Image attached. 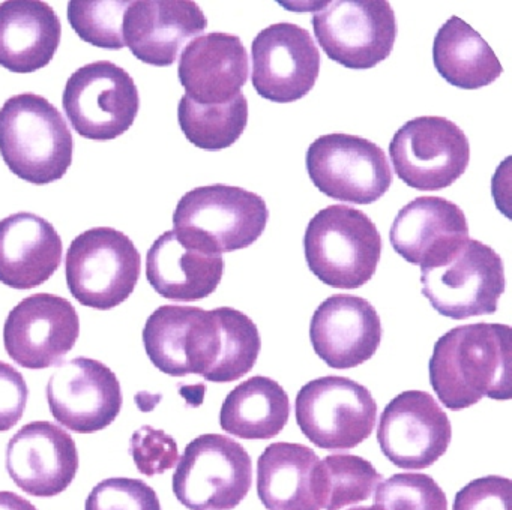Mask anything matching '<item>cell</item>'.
<instances>
[{
    "label": "cell",
    "instance_id": "d4e9b609",
    "mask_svg": "<svg viewBox=\"0 0 512 510\" xmlns=\"http://www.w3.org/2000/svg\"><path fill=\"white\" fill-rule=\"evenodd\" d=\"M62 24L46 2L0 3V66L31 74L52 62L61 44Z\"/></svg>",
    "mask_w": 512,
    "mask_h": 510
},
{
    "label": "cell",
    "instance_id": "f546056e",
    "mask_svg": "<svg viewBox=\"0 0 512 510\" xmlns=\"http://www.w3.org/2000/svg\"><path fill=\"white\" fill-rule=\"evenodd\" d=\"M383 476L365 458L356 455L326 456L319 464L322 509L341 510L368 500Z\"/></svg>",
    "mask_w": 512,
    "mask_h": 510
},
{
    "label": "cell",
    "instance_id": "9a60e30c",
    "mask_svg": "<svg viewBox=\"0 0 512 510\" xmlns=\"http://www.w3.org/2000/svg\"><path fill=\"white\" fill-rule=\"evenodd\" d=\"M79 335L80 318L73 303L56 294L38 293L11 309L4 345L17 365L46 369L73 350Z\"/></svg>",
    "mask_w": 512,
    "mask_h": 510
},
{
    "label": "cell",
    "instance_id": "ba28073f",
    "mask_svg": "<svg viewBox=\"0 0 512 510\" xmlns=\"http://www.w3.org/2000/svg\"><path fill=\"white\" fill-rule=\"evenodd\" d=\"M295 416L302 434L320 449L349 450L373 432L377 402L358 381L328 375L299 390Z\"/></svg>",
    "mask_w": 512,
    "mask_h": 510
},
{
    "label": "cell",
    "instance_id": "52a82bcc",
    "mask_svg": "<svg viewBox=\"0 0 512 510\" xmlns=\"http://www.w3.org/2000/svg\"><path fill=\"white\" fill-rule=\"evenodd\" d=\"M253 485V462L238 441L220 434L194 438L173 474V494L190 510H232Z\"/></svg>",
    "mask_w": 512,
    "mask_h": 510
},
{
    "label": "cell",
    "instance_id": "3957f363",
    "mask_svg": "<svg viewBox=\"0 0 512 510\" xmlns=\"http://www.w3.org/2000/svg\"><path fill=\"white\" fill-rule=\"evenodd\" d=\"M0 155L20 179L49 185L73 164V134L49 99L20 93L0 108Z\"/></svg>",
    "mask_w": 512,
    "mask_h": 510
},
{
    "label": "cell",
    "instance_id": "7a4b0ae2",
    "mask_svg": "<svg viewBox=\"0 0 512 510\" xmlns=\"http://www.w3.org/2000/svg\"><path fill=\"white\" fill-rule=\"evenodd\" d=\"M434 393L449 410H464L482 398L512 395V329L508 324L454 327L434 344L428 362Z\"/></svg>",
    "mask_w": 512,
    "mask_h": 510
},
{
    "label": "cell",
    "instance_id": "e0dca14e",
    "mask_svg": "<svg viewBox=\"0 0 512 510\" xmlns=\"http://www.w3.org/2000/svg\"><path fill=\"white\" fill-rule=\"evenodd\" d=\"M53 417L79 434L103 431L122 410V387L100 360L76 357L61 363L47 383Z\"/></svg>",
    "mask_w": 512,
    "mask_h": 510
},
{
    "label": "cell",
    "instance_id": "8fae6325",
    "mask_svg": "<svg viewBox=\"0 0 512 510\" xmlns=\"http://www.w3.org/2000/svg\"><path fill=\"white\" fill-rule=\"evenodd\" d=\"M65 114L88 140H115L133 126L140 110L134 78L110 60L77 69L62 95Z\"/></svg>",
    "mask_w": 512,
    "mask_h": 510
},
{
    "label": "cell",
    "instance_id": "9c48e42d",
    "mask_svg": "<svg viewBox=\"0 0 512 510\" xmlns=\"http://www.w3.org/2000/svg\"><path fill=\"white\" fill-rule=\"evenodd\" d=\"M422 294L452 320L494 314L505 291V266L491 246L469 239L443 264L421 269Z\"/></svg>",
    "mask_w": 512,
    "mask_h": 510
},
{
    "label": "cell",
    "instance_id": "d6986e66",
    "mask_svg": "<svg viewBox=\"0 0 512 510\" xmlns=\"http://www.w3.org/2000/svg\"><path fill=\"white\" fill-rule=\"evenodd\" d=\"M382 321L364 297L334 294L320 303L310 323L317 356L334 369H349L370 360L382 342Z\"/></svg>",
    "mask_w": 512,
    "mask_h": 510
},
{
    "label": "cell",
    "instance_id": "2e32d148",
    "mask_svg": "<svg viewBox=\"0 0 512 510\" xmlns=\"http://www.w3.org/2000/svg\"><path fill=\"white\" fill-rule=\"evenodd\" d=\"M254 89L262 98L289 104L313 90L320 74V51L307 29L275 23L260 30L251 45Z\"/></svg>",
    "mask_w": 512,
    "mask_h": 510
},
{
    "label": "cell",
    "instance_id": "ffe728a7",
    "mask_svg": "<svg viewBox=\"0 0 512 510\" xmlns=\"http://www.w3.org/2000/svg\"><path fill=\"white\" fill-rule=\"evenodd\" d=\"M208 18L191 0H137L124 15L125 47L152 66L176 62L190 39L202 35Z\"/></svg>",
    "mask_w": 512,
    "mask_h": 510
},
{
    "label": "cell",
    "instance_id": "603a6c76",
    "mask_svg": "<svg viewBox=\"0 0 512 510\" xmlns=\"http://www.w3.org/2000/svg\"><path fill=\"white\" fill-rule=\"evenodd\" d=\"M178 75L185 96L196 104H227L241 93L250 75L247 48L232 33L197 36L182 50Z\"/></svg>",
    "mask_w": 512,
    "mask_h": 510
},
{
    "label": "cell",
    "instance_id": "8992f818",
    "mask_svg": "<svg viewBox=\"0 0 512 510\" xmlns=\"http://www.w3.org/2000/svg\"><path fill=\"white\" fill-rule=\"evenodd\" d=\"M268 219V206L259 194L217 183L191 189L179 200L173 230L223 255L253 245Z\"/></svg>",
    "mask_w": 512,
    "mask_h": 510
},
{
    "label": "cell",
    "instance_id": "5b68a950",
    "mask_svg": "<svg viewBox=\"0 0 512 510\" xmlns=\"http://www.w3.org/2000/svg\"><path fill=\"white\" fill-rule=\"evenodd\" d=\"M142 272V257L133 240L112 227L83 231L71 242L65 276L77 302L109 311L133 294Z\"/></svg>",
    "mask_w": 512,
    "mask_h": 510
},
{
    "label": "cell",
    "instance_id": "7c38bea8",
    "mask_svg": "<svg viewBox=\"0 0 512 510\" xmlns=\"http://www.w3.org/2000/svg\"><path fill=\"white\" fill-rule=\"evenodd\" d=\"M314 35L329 59L349 69H370L388 59L397 20L386 0H332L313 17Z\"/></svg>",
    "mask_w": 512,
    "mask_h": 510
},
{
    "label": "cell",
    "instance_id": "30bf717a",
    "mask_svg": "<svg viewBox=\"0 0 512 510\" xmlns=\"http://www.w3.org/2000/svg\"><path fill=\"white\" fill-rule=\"evenodd\" d=\"M305 165L320 192L344 203H376L392 185L386 153L358 135H322L308 147Z\"/></svg>",
    "mask_w": 512,
    "mask_h": 510
},
{
    "label": "cell",
    "instance_id": "6da1fadb",
    "mask_svg": "<svg viewBox=\"0 0 512 510\" xmlns=\"http://www.w3.org/2000/svg\"><path fill=\"white\" fill-rule=\"evenodd\" d=\"M143 345L155 368L170 377L232 383L254 368L262 338L256 323L230 306L164 305L146 320Z\"/></svg>",
    "mask_w": 512,
    "mask_h": 510
},
{
    "label": "cell",
    "instance_id": "8d00e7d4",
    "mask_svg": "<svg viewBox=\"0 0 512 510\" xmlns=\"http://www.w3.org/2000/svg\"><path fill=\"white\" fill-rule=\"evenodd\" d=\"M0 510H38L31 501L16 492L0 491Z\"/></svg>",
    "mask_w": 512,
    "mask_h": 510
},
{
    "label": "cell",
    "instance_id": "74e56055",
    "mask_svg": "<svg viewBox=\"0 0 512 510\" xmlns=\"http://www.w3.org/2000/svg\"><path fill=\"white\" fill-rule=\"evenodd\" d=\"M350 510H380L379 507L373 506V507H353V509Z\"/></svg>",
    "mask_w": 512,
    "mask_h": 510
},
{
    "label": "cell",
    "instance_id": "ac0fdd59",
    "mask_svg": "<svg viewBox=\"0 0 512 510\" xmlns=\"http://www.w3.org/2000/svg\"><path fill=\"white\" fill-rule=\"evenodd\" d=\"M5 465L11 479L26 494L55 497L73 483L79 470V452L65 429L37 420L11 437Z\"/></svg>",
    "mask_w": 512,
    "mask_h": 510
},
{
    "label": "cell",
    "instance_id": "4fadbf2b",
    "mask_svg": "<svg viewBox=\"0 0 512 510\" xmlns=\"http://www.w3.org/2000/svg\"><path fill=\"white\" fill-rule=\"evenodd\" d=\"M395 174L410 188L439 191L457 182L469 167L470 144L463 129L440 116L404 123L389 144Z\"/></svg>",
    "mask_w": 512,
    "mask_h": 510
},
{
    "label": "cell",
    "instance_id": "d590c367",
    "mask_svg": "<svg viewBox=\"0 0 512 510\" xmlns=\"http://www.w3.org/2000/svg\"><path fill=\"white\" fill-rule=\"evenodd\" d=\"M29 389L22 372L0 362V432L10 431L25 414Z\"/></svg>",
    "mask_w": 512,
    "mask_h": 510
},
{
    "label": "cell",
    "instance_id": "836d02e7",
    "mask_svg": "<svg viewBox=\"0 0 512 510\" xmlns=\"http://www.w3.org/2000/svg\"><path fill=\"white\" fill-rule=\"evenodd\" d=\"M130 455L140 473L154 477L175 467L179 450L172 435L166 434L163 429L145 425L131 437Z\"/></svg>",
    "mask_w": 512,
    "mask_h": 510
},
{
    "label": "cell",
    "instance_id": "1f68e13d",
    "mask_svg": "<svg viewBox=\"0 0 512 510\" xmlns=\"http://www.w3.org/2000/svg\"><path fill=\"white\" fill-rule=\"evenodd\" d=\"M374 506L380 510H448V500L428 474L398 473L377 485Z\"/></svg>",
    "mask_w": 512,
    "mask_h": 510
},
{
    "label": "cell",
    "instance_id": "f1b7e54d",
    "mask_svg": "<svg viewBox=\"0 0 512 510\" xmlns=\"http://www.w3.org/2000/svg\"><path fill=\"white\" fill-rule=\"evenodd\" d=\"M182 132L191 144L203 150H224L233 146L248 125V101L239 93L220 105H200L182 96L178 105Z\"/></svg>",
    "mask_w": 512,
    "mask_h": 510
},
{
    "label": "cell",
    "instance_id": "e575fe53",
    "mask_svg": "<svg viewBox=\"0 0 512 510\" xmlns=\"http://www.w3.org/2000/svg\"><path fill=\"white\" fill-rule=\"evenodd\" d=\"M512 483L506 477L472 480L455 495L452 510H512Z\"/></svg>",
    "mask_w": 512,
    "mask_h": 510
},
{
    "label": "cell",
    "instance_id": "cb8c5ba5",
    "mask_svg": "<svg viewBox=\"0 0 512 510\" xmlns=\"http://www.w3.org/2000/svg\"><path fill=\"white\" fill-rule=\"evenodd\" d=\"M64 243L47 219L31 212L0 221V282L32 290L49 281L62 263Z\"/></svg>",
    "mask_w": 512,
    "mask_h": 510
},
{
    "label": "cell",
    "instance_id": "4316f807",
    "mask_svg": "<svg viewBox=\"0 0 512 510\" xmlns=\"http://www.w3.org/2000/svg\"><path fill=\"white\" fill-rule=\"evenodd\" d=\"M433 62L446 83L464 90L488 86L503 72L488 42L455 15L434 36Z\"/></svg>",
    "mask_w": 512,
    "mask_h": 510
},
{
    "label": "cell",
    "instance_id": "4dcf8cb0",
    "mask_svg": "<svg viewBox=\"0 0 512 510\" xmlns=\"http://www.w3.org/2000/svg\"><path fill=\"white\" fill-rule=\"evenodd\" d=\"M127 0H71L68 21L74 32L95 47L121 50L125 47L124 15Z\"/></svg>",
    "mask_w": 512,
    "mask_h": 510
},
{
    "label": "cell",
    "instance_id": "277c9868",
    "mask_svg": "<svg viewBox=\"0 0 512 510\" xmlns=\"http://www.w3.org/2000/svg\"><path fill=\"white\" fill-rule=\"evenodd\" d=\"M308 269L329 287L355 290L367 284L382 255V237L370 216L332 204L308 222L304 236Z\"/></svg>",
    "mask_w": 512,
    "mask_h": 510
},
{
    "label": "cell",
    "instance_id": "44dd1931",
    "mask_svg": "<svg viewBox=\"0 0 512 510\" xmlns=\"http://www.w3.org/2000/svg\"><path fill=\"white\" fill-rule=\"evenodd\" d=\"M392 248L421 269L445 263L469 240L463 210L442 197H418L401 207L389 231Z\"/></svg>",
    "mask_w": 512,
    "mask_h": 510
},
{
    "label": "cell",
    "instance_id": "83f0119b",
    "mask_svg": "<svg viewBox=\"0 0 512 510\" xmlns=\"http://www.w3.org/2000/svg\"><path fill=\"white\" fill-rule=\"evenodd\" d=\"M286 390L269 377L256 375L236 386L224 399L220 425L242 440H269L289 422Z\"/></svg>",
    "mask_w": 512,
    "mask_h": 510
},
{
    "label": "cell",
    "instance_id": "7402d4cb",
    "mask_svg": "<svg viewBox=\"0 0 512 510\" xmlns=\"http://www.w3.org/2000/svg\"><path fill=\"white\" fill-rule=\"evenodd\" d=\"M223 275V255L176 230L161 234L146 255V278L164 299H205L217 290Z\"/></svg>",
    "mask_w": 512,
    "mask_h": 510
},
{
    "label": "cell",
    "instance_id": "484cf974",
    "mask_svg": "<svg viewBox=\"0 0 512 510\" xmlns=\"http://www.w3.org/2000/svg\"><path fill=\"white\" fill-rule=\"evenodd\" d=\"M319 456L298 443H274L257 462V495L268 510H320Z\"/></svg>",
    "mask_w": 512,
    "mask_h": 510
},
{
    "label": "cell",
    "instance_id": "5bb4252c",
    "mask_svg": "<svg viewBox=\"0 0 512 510\" xmlns=\"http://www.w3.org/2000/svg\"><path fill=\"white\" fill-rule=\"evenodd\" d=\"M452 438L448 414L424 390L395 396L379 420L377 441L398 468L424 470L445 455Z\"/></svg>",
    "mask_w": 512,
    "mask_h": 510
},
{
    "label": "cell",
    "instance_id": "d6a6232c",
    "mask_svg": "<svg viewBox=\"0 0 512 510\" xmlns=\"http://www.w3.org/2000/svg\"><path fill=\"white\" fill-rule=\"evenodd\" d=\"M85 510H161L157 492L140 479L110 477L94 486Z\"/></svg>",
    "mask_w": 512,
    "mask_h": 510
}]
</instances>
